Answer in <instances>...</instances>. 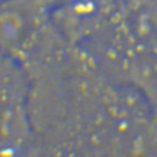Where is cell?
Returning a JSON list of instances; mask_svg holds the SVG:
<instances>
[{
    "label": "cell",
    "mask_w": 157,
    "mask_h": 157,
    "mask_svg": "<svg viewBox=\"0 0 157 157\" xmlns=\"http://www.w3.org/2000/svg\"><path fill=\"white\" fill-rule=\"evenodd\" d=\"M30 82L20 61L0 50V157H30Z\"/></svg>",
    "instance_id": "6da1fadb"
},
{
    "label": "cell",
    "mask_w": 157,
    "mask_h": 157,
    "mask_svg": "<svg viewBox=\"0 0 157 157\" xmlns=\"http://www.w3.org/2000/svg\"><path fill=\"white\" fill-rule=\"evenodd\" d=\"M1 1H3V0H0V2H1Z\"/></svg>",
    "instance_id": "7a4b0ae2"
}]
</instances>
